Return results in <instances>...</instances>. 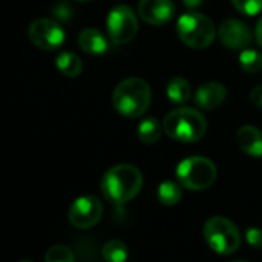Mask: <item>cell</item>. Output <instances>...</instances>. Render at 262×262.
Returning a JSON list of instances; mask_svg holds the SVG:
<instances>
[{"mask_svg":"<svg viewBox=\"0 0 262 262\" xmlns=\"http://www.w3.org/2000/svg\"><path fill=\"white\" fill-rule=\"evenodd\" d=\"M233 7L245 16H256L262 10V0H231Z\"/></svg>","mask_w":262,"mask_h":262,"instance_id":"22","label":"cell"},{"mask_svg":"<svg viewBox=\"0 0 262 262\" xmlns=\"http://www.w3.org/2000/svg\"><path fill=\"white\" fill-rule=\"evenodd\" d=\"M256 40L262 47V17H260V20L256 25Z\"/></svg>","mask_w":262,"mask_h":262,"instance_id":"26","label":"cell"},{"mask_svg":"<svg viewBox=\"0 0 262 262\" xmlns=\"http://www.w3.org/2000/svg\"><path fill=\"white\" fill-rule=\"evenodd\" d=\"M162 126L168 138L179 142L193 144L204 138L207 131V120L198 110L181 106L165 116Z\"/></svg>","mask_w":262,"mask_h":262,"instance_id":"3","label":"cell"},{"mask_svg":"<svg viewBox=\"0 0 262 262\" xmlns=\"http://www.w3.org/2000/svg\"><path fill=\"white\" fill-rule=\"evenodd\" d=\"M144 184L142 173L139 168L129 164H120L110 168L100 182L103 198L116 205L131 201L141 191Z\"/></svg>","mask_w":262,"mask_h":262,"instance_id":"1","label":"cell"},{"mask_svg":"<svg viewBox=\"0 0 262 262\" xmlns=\"http://www.w3.org/2000/svg\"><path fill=\"white\" fill-rule=\"evenodd\" d=\"M245 237H247V242L251 247H256V248H260L262 247V230H259L256 227H251V228L247 230Z\"/></svg>","mask_w":262,"mask_h":262,"instance_id":"23","label":"cell"},{"mask_svg":"<svg viewBox=\"0 0 262 262\" xmlns=\"http://www.w3.org/2000/svg\"><path fill=\"white\" fill-rule=\"evenodd\" d=\"M178 181L188 190H205L216 181L214 164L202 156H191L184 159L176 170Z\"/></svg>","mask_w":262,"mask_h":262,"instance_id":"5","label":"cell"},{"mask_svg":"<svg viewBox=\"0 0 262 262\" xmlns=\"http://www.w3.org/2000/svg\"><path fill=\"white\" fill-rule=\"evenodd\" d=\"M181 198H182V190L173 181H165L158 188V199L161 204H164L167 207L176 205L181 201Z\"/></svg>","mask_w":262,"mask_h":262,"instance_id":"18","label":"cell"},{"mask_svg":"<svg viewBox=\"0 0 262 262\" xmlns=\"http://www.w3.org/2000/svg\"><path fill=\"white\" fill-rule=\"evenodd\" d=\"M250 100H251L253 105L262 108V85H257V86H254V88L251 90V93H250Z\"/></svg>","mask_w":262,"mask_h":262,"instance_id":"24","label":"cell"},{"mask_svg":"<svg viewBox=\"0 0 262 262\" xmlns=\"http://www.w3.org/2000/svg\"><path fill=\"white\" fill-rule=\"evenodd\" d=\"M151 103V88L141 77L122 80L113 93V105L120 116L139 117Z\"/></svg>","mask_w":262,"mask_h":262,"instance_id":"2","label":"cell"},{"mask_svg":"<svg viewBox=\"0 0 262 262\" xmlns=\"http://www.w3.org/2000/svg\"><path fill=\"white\" fill-rule=\"evenodd\" d=\"M77 2H86V0H77Z\"/></svg>","mask_w":262,"mask_h":262,"instance_id":"29","label":"cell"},{"mask_svg":"<svg viewBox=\"0 0 262 262\" xmlns=\"http://www.w3.org/2000/svg\"><path fill=\"white\" fill-rule=\"evenodd\" d=\"M176 31L179 39L187 47L194 50H204L210 47L216 36V28L211 19L194 11L179 17Z\"/></svg>","mask_w":262,"mask_h":262,"instance_id":"4","label":"cell"},{"mask_svg":"<svg viewBox=\"0 0 262 262\" xmlns=\"http://www.w3.org/2000/svg\"><path fill=\"white\" fill-rule=\"evenodd\" d=\"M162 135V126L158 119L148 117L141 122L138 128V136L144 144H156L161 139Z\"/></svg>","mask_w":262,"mask_h":262,"instance_id":"17","label":"cell"},{"mask_svg":"<svg viewBox=\"0 0 262 262\" xmlns=\"http://www.w3.org/2000/svg\"><path fill=\"white\" fill-rule=\"evenodd\" d=\"M77 42H79V47L82 48V51H85L88 54L99 56V54L106 53V50H108V42H106L105 36L94 28H85L83 31H80Z\"/></svg>","mask_w":262,"mask_h":262,"instance_id":"14","label":"cell"},{"mask_svg":"<svg viewBox=\"0 0 262 262\" xmlns=\"http://www.w3.org/2000/svg\"><path fill=\"white\" fill-rule=\"evenodd\" d=\"M233 262H248V260H233Z\"/></svg>","mask_w":262,"mask_h":262,"instance_id":"27","label":"cell"},{"mask_svg":"<svg viewBox=\"0 0 262 262\" xmlns=\"http://www.w3.org/2000/svg\"><path fill=\"white\" fill-rule=\"evenodd\" d=\"M227 97V88L217 82H207L202 83L194 94L196 103L202 110H214L217 108Z\"/></svg>","mask_w":262,"mask_h":262,"instance_id":"12","label":"cell"},{"mask_svg":"<svg viewBox=\"0 0 262 262\" xmlns=\"http://www.w3.org/2000/svg\"><path fill=\"white\" fill-rule=\"evenodd\" d=\"M102 256L106 262H125L128 257V248L125 242L119 239H113L103 245Z\"/></svg>","mask_w":262,"mask_h":262,"instance_id":"19","label":"cell"},{"mask_svg":"<svg viewBox=\"0 0 262 262\" xmlns=\"http://www.w3.org/2000/svg\"><path fill=\"white\" fill-rule=\"evenodd\" d=\"M174 11L176 7L171 0H141L138 5L139 16L155 27L168 24L173 19Z\"/></svg>","mask_w":262,"mask_h":262,"instance_id":"11","label":"cell"},{"mask_svg":"<svg viewBox=\"0 0 262 262\" xmlns=\"http://www.w3.org/2000/svg\"><path fill=\"white\" fill-rule=\"evenodd\" d=\"M239 65L245 73H257L262 70V54L256 50H242L239 54Z\"/></svg>","mask_w":262,"mask_h":262,"instance_id":"20","label":"cell"},{"mask_svg":"<svg viewBox=\"0 0 262 262\" xmlns=\"http://www.w3.org/2000/svg\"><path fill=\"white\" fill-rule=\"evenodd\" d=\"M217 36L221 42L230 50H245L251 43L250 28L236 19H227L221 24Z\"/></svg>","mask_w":262,"mask_h":262,"instance_id":"10","label":"cell"},{"mask_svg":"<svg viewBox=\"0 0 262 262\" xmlns=\"http://www.w3.org/2000/svg\"><path fill=\"white\" fill-rule=\"evenodd\" d=\"M56 65L60 70V73L67 77H77L82 73V62L77 54L71 51H63L57 56Z\"/></svg>","mask_w":262,"mask_h":262,"instance_id":"15","label":"cell"},{"mask_svg":"<svg viewBox=\"0 0 262 262\" xmlns=\"http://www.w3.org/2000/svg\"><path fill=\"white\" fill-rule=\"evenodd\" d=\"M106 30L113 43L123 45L131 42L139 31V24L135 11L128 5L114 7L108 14Z\"/></svg>","mask_w":262,"mask_h":262,"instance_id":"7","label":"cell"},{"mask_svg":"<svg viewBox=\"0 0 262 262\" xmlns=\"http://www.w3.org/2000/svg\"><path fill=\"white\" fill-rule=\"evenodd\" d=\"M167 96L173 103H185L191 96L190 83L184 77H174L167 86Z\"/></svg>","mask_w":262,"mask_h":262,"instance_id":"16","label":"cell"},{"mask_svg":"<svg viewBox=\"0 0 262 262\" xmlns=\"http://www.w3.org/2000/svg\"><path fill=\"white\" fill-rule=\"evenodd\" d=\"M184 2V5L187 7V8H198V7H201L202 4H204V0H182Z\"/></svg>","mask_w":262,"mask_h":262,"instance_id":"25","label":"cell"},{"mask_svg":"<svg viewBox=\"0 0 262 262\" xmlns=\"http://www.w3.org/2000/svg\"><path fill=\"white\" fill-rule=\"evenodd\" d=\"M45 262H74V254L67 245H54L47 251Z\"/></svg>","mask_w":262,"mask_h":262,"instance_id":"21","label":"cell"},{"mask_svg":"<svg viewBox=\"0 0 262 262\" xmlns=\"http://www.w3.org/2000/svg\"><path fill=\"white\" fill-rule=\"evenodd\" d=\"M20 262H31V260H27V259H25V260H20Z\"/></svg>","mask_w":262,"mask_h":262,"instance_id":"28","label":"cell"},{"mask_svg":"<svg viewBox=\"0 0 262 262\" xmlns=\"http://www.w3.org/2000/svg\"><path fill=\"white\" fill-rule=\"evenodd\" d=\"M30 40L43 51H54L65 42L63 28L51 19H37L28 28Z\"/></svg>","mask_w":262,"mask_h":262,"instance_id":"8","label":"cell"},{"mask_svg":"<svg viewBox=\"0 0 262 262\" xmlns=\"http://www.w3.org/2000/svg\"><path fill=\"white\" fill-rule=\"evenodd\" d=\"M204 236L207 244L219 254H231L239 248L241 234L237 227L222 216H214L205 222Z\"/></svg>","mask_w":262,"mask_h":262,"instance_id":"6","label":"cell"},{"mask_svg":"<svg viewBox=\"0 0 262 262\" xmlns=\"http://www.w3.org/2000/svg\"><path fill=\"white\" fill-rule=\"evenodd\" d=\"M236 144L248 156H262V133L253 125H244L237 129Z\"/></svg>","mask_w":262,"mask_h":262,"instance_id":"13","label":"cell"},{"mask_svg":"<svg viewBox=\"0 0 262 262\" xmlns=\"http://www.w3.org/2000/svg\"><path fill=\"white\" fill-rule=\"evenodd\" d=\"M103 208L100 201L96 196H82L77 198L68 211L70 222L80 230L96 225L102 217Z\"/></svg>","mask_w":262,"mask_h":262,"instance_id":"9","label":"cell"}]
</instances>
